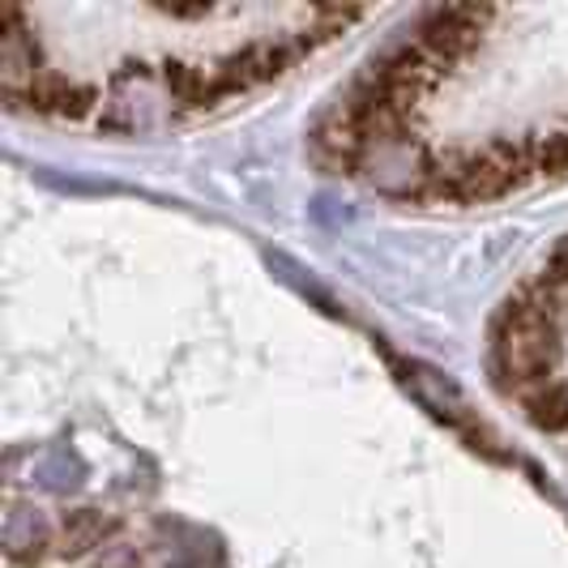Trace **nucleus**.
Masks as SVG:
<instances>
[{
  "label": "nucleus",
  "mask_w": 568,
  "mask_h": 568,
  "mask_svg": "<svg viewBox=\"0 0 568 568\" xmlns=\"http://www.w3.org/2000/svg\"><path fill=\"white\" fill-rule=\"evenodd\" d=\"M535 138L526 142H496L479 154H462L432 168V184L440 197L454 201H491L535 180Z\"/></svg>",
  "instance_id": "2"
},
{
  "label": "nucleus",
  "mask_w": 568,
  "mask_h": 568,
  "mask_svg": "<svg viewBox=\"0 0 568 568\" xmlns=\"http://www.w3.org/2000/svg\"><path fill=\"white\" fill-rule=\"evenodd\" d=\"M364 150H368V138H364L359 120H355V112H351L346 103L334 108V112L313 129V159L325 171H338V175L351 171L364 159Z\"/></svg>",
  "instance_id": "6"
},
{
  "label": "nucleus",
  "mask_w": 568,
  "mask_h": 568,
  "mask_svg": "<svg viewBox=\"0 0 568 568\" xmlns=\"http://www.w3.org/2000/svg\"><path fill=\"white\" fill-rule=\"evenodd\" d=\"M4 542H9V556H13V560H39L43 547H48V530H43L39 521H27V530H18V521H13Z\"/></svg>",
  "instance_id": "11"
},
{
  "label": "nucleus",
  "mask_w": 568,
  "mask_h": 568,
  "mask_svg": "<svg viewBox=\"0 0 568 568\" xmlns=\"http://www.w3.org/2000/svg\"><path fill=\"white\" fill-rule=\"evenodd\" d=\"M565 286L551 274L539 283L521 286L505 304L496 325V368L509 376L517 389H530L539 381H551V368L560 359V300Z\"/></svg>",
  "instance_id": "1"
},
{
  "label": "nucleus",
  "mask_w": 568,
  "mask_h": 568,
  "mask_svg": "<svg viewBox=\"0 0 568 568\" xmlns=\"http://www.w3.org/2000/svg\"><path fill=\"white\" fill-rule=\"evenodd\" d=\"M163 85H168L171 103L175 108H214L223 94H219V82H214V69L205 73L201 64H184V60H168L163 64Z\"/></svg>",
  "instance_id": "8"
},
{
  "label": "nucleus",
  "mask_w": 568,
  "mask_h": 568,
  "mask_svg": "<svg viewBox=\"0 0 568 568\" xmlns=\"http://www.w3.org/2000/svg\"><path fill=\"white\" fill-rule=\"evenodd\" d=\"M27 108L52 115V120H82L94 112V85L85 82H64V78H39V85L30 90Z\"/></svg>",
  "instance_id": "7"
},
{
  "label": "nucleus",
  "mask_w": 568,
  "mask_h": 568,
  "mask_svg": "<svg viewBox=\"0 0 568 568\" xmlns=\"http://www.w3.org/2000/svg\"><path fill=\"white\" fill-rule=\"evenodd\" d=\"M547 274H551V278H556L560 286H568V240L560 244V248H556V253H551V265H547Z\"/></svg>",
  "instance_id": "12"
},
{
  "label": "nucleus",
  "mask_w": 568,
  "mask_h": 568,
  "mask_svg": "<svg viewBox=\"0 0 568 568\" xmlns=\"http://www.w3.org/2000/svg\"><path fill=\"white\" fill-rule=\"evenodd\" d=\"M521 410L526 419L542 432H565L568 427V385L560 381H539L530 389H521Z\"/></svg>",
  "instance_id": "9"
},
{
  "label": "nucleus",
  "mask_w": 568,
  "mask_h": 568,
  "mask_svg": "<svg viewBox=\"0 0 568 568\" xmlns=\"http://www.w3.org/2000/svg\"><path fill=\"white\" fill-rule=\"evenodd\" d=\"M43 69H39V43L30 39V30L22 27V13L9 9L4 13V34H0V85L13 103H27L30 90L39 85Z\"/></svg>",
  "instance_id": "5"
},
{
  "label": "nucleus",
  "mask_w": 568,
  "mask_h": 568,
  "mask_svg": "<svg viewBox=\"0 0 568 568\" xmlns=\"http://www.w3.org/2000/svg\"><path fill=\"white\" fill-rule=\"evenodd\" d=\"M286 64H291V48L283 43H248L240 52H231L227 60H219L214 69V82H219V94H248L256 85L283 78Z\"/></svg>",
  "instance_id": "4"
},
{
  "label": "nucleus",
  "mask_w": 568,
  "mask_h": 568,
  "mask_svg": "<svg viewBox=\"0 0 568 568\" xmlns=\"http://www.w3.org/2000/svg\"><path fill=\"white\" fill-rule=\"evenodd\" d=\"M491 9H479V4H449V9H436L419 27V48L432 52L445 69L466 60L479 43H484L487 27H491Z\"/></svg>",
  "instance_id": "3"
},
{
  "label": "nucleus",
  "mask_w": 568,
  "mask_h": 568,
  "mask_svg": "<svg viewBox=\"0 0 568 568\" xmlns=\"http://www.w3.org/2000/svg\"><path fill=\"white\" fill-rule=\"evenodd\" d=\"M103 535H108V521L94 509L69 513L64 526H60V556H85L90 547H99Z\"/></svg>",
  "instance_id": "10"
}]
</instances>
